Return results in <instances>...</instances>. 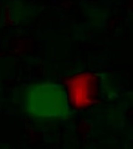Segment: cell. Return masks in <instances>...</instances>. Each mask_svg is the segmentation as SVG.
Returning a JSON list of instances; mask_svg holds the SVG:
<instances>
[{
	"label": "cell",
	"mask_w": 133,
	"mask_h": 149,
	"mask_svg": "<svg viewBox=\"0 0 133 149\" xmlns=\"http://www.w3.org/2000/svg\"><path fill=\"white\" fill-rule=\"evenodd\" d=\"M25 106L34 118L40 120L65 119L70 114L67 91L56 83H39L27 91Z\"/></svg>",
	"instance_id": "cell-1"
}]
</instances>
